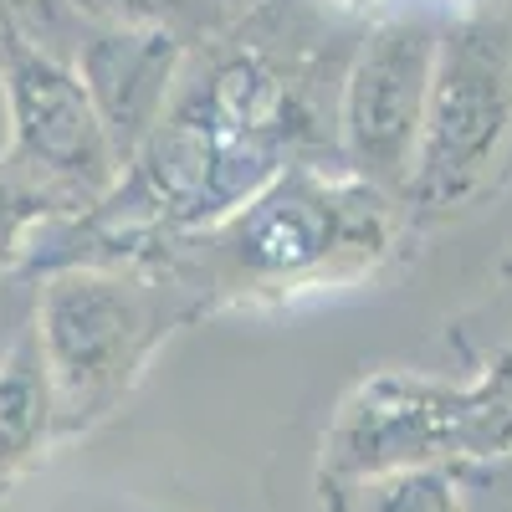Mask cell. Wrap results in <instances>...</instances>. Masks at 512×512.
<instances>
[{"label":"cell","mask_w":512,"mask_h":512,"mask_svg":"<svg viewBox=\"0 0 512 512\" xmlns=\"http://www.w3.org/2000/svg\"><path fill=\"white\" fill-rule=\"evenodd\" d=\"M308 134L313 108L303 82L267 52H226L175 88L154 134L82 231L88 241H118L103 256L113 262L123 241L164 226H216L292 169L287 154Z\"/></svg>","instance_id":"obj_1"},{"label":"cell","mask_w":512,"mask_h":512,"mask_svg":"<svg viewBox=\"0 0 512 512\" xmlns=\"http://www.w3.org/2000/svg\"><path fill=\"white\" fill-rule=\"evenodd\" d=\"M390 205V195L354 175L333 180L318 164H292L159 272L175 277L200 308L210 297H287L354 282L395 241Z\"/></svg>","instance_id":"obj_2"},{"label":"cell","mask_w":512,"mask_h":512,"mask_svg":"<svg viewBox=\"0 0 512 512\" xmlns=\"http://www.w3.org/2000/svg\"><path fill=\"white\" fill-rule=\"evenodd\" d=\"M195 313L200 303L169 272L103 262L41 272L31 333L52 379L57 441L108 420L149 369L154 349Z\"/></svg>","instance_id":"obj_3"},{"label":"cell","mask_w":512,"mask_h":512,"mask_svg":"<svg viewBox=\"0 0 512 512\" xmlns=\"http://www.w3.org/2000/svg\"><path fill=\"white\" fill-rule=\"evenodd\" d=\"M512 139V16H466L441 31L420 118V144L400 205L410 216H451L492 175Z\"/></svg>","instance_id":"obj_4"},{"label":"cell","mask_w":512,"mask_h":512,"mask_svg":"<svg viewBox=\"0 0 512 512\" xmlns=\"http://www.w3.org/2000/svg\"><path fill=\"white\" fill-rule=\"evenodd\" d=\"M0 98L11 118L6 164L62 216L93 210L113 195L123 164L93 113L82 77L72 72V62L31 47L6 21H0Z\"/></svg>","instance_id":"obj_5"},{"label":"cell","mask_w":512,"mask_h":512,"mask_svg":"<svg viewBox=\"0 0 512 512\" xmlns=\"http://www.w3.org/2000/svg\"><path fill=\"white\" fill-rule=\"evenodd\" d=\"M441 52L431 6H400L379 16L344 72L338 93V149L349 175L379 195L400 200L420 144V118Z\"/></svg>","instance_id":"obj_6"},{"label":"cell","mask_w":512,"mask_h":512,"mask_svg":"<svg viewBox=\"0 0 512 512\" xmlns=\"http://www.w3.org/2000/svg\"><path fill=\"white\" fill-rule=\"evenodd\" d=\"M185 52H190V41L169 36V31H108V26L82 31L72 72L88 88L93 113L108 128L118 164L134 159L139 144L154 134V123L164 118L169 98L180 88Z\"/></svg>","instance_id":"obj_7"},{"label":"cell","mask_w":512,"mask_h":512,"mask_svg":"<svg viewBox=\"0 0 512 512\" xmlns=\"http://www.w3.org/2000/svg\"><path fill=\"white\" fill-rule=\"evenodd\" d=\"M57 441V400L31 323L0 354V487Z\"/></svg>","instance_id":"obj_8"},{"label":"cell","mask_w":512,"mask_h":512,"mask_svg":"<svg viewBox=\"0 0 512 512\" xmlns=\"http://www.w3.org/2000/svg\"><path fill=\"white\" fill-rule=\"evenodd\" d=\"M328 512H466L451 466H415L323 497Z\"/></svg>","instance_id":"obj_9"},{"label":"cell","mask_w":512,"mask_h":512,"mask_svg":"<svg viewBox=\"0 0 512 512\" xmlns=\"http://www.w3.org/2000/svg\"><path fill=\"white\" fill-rule=\"evenodd\" d=\"M82 26H108V31H169L180 41H205L221 31L226 16L216 0H72Z\"/></svg>","instance_id":"obj_10"},{"label":"cell","mask_w":512,"mask_h":512,"mask_svg":"<svg viewBox=\"0 0 512 512\" xmlns=\"http://www.w3.org/2000/svg\"><path fill=\"white\" fill-rule=\"evenodd\" d=\"M52 216H62V210L41 195L36 185H26L6 159H0V277L26 267L31 231L41 221H52Z\"/></svg>","instance_id":"obj_11"},{"label":"cell","mask_w":512,"mask_h":512,"mask_svg":"<svg viewBox=\"0 0 512 512\" xmlns=\"http://www.w3.org/2000/svg\"><path fill=\"white\" fill-rule=\"evenodd\" d=\"M466 512H512V461L487 466H451Z\"/></svg>","instance_id":"obj_12"},{"label":"cell","mask_w":512,"mask_h":512,"mask_svg":"<svg viewBox=\"0 0 512 512\" xmlns=\"http://www.w3.org/2000/svg\"><path fill=\"white\" fill-rule=\"evenodd\" d=\"M31 303H36V287H21V282H0V354H6V344L31 323Z\"/></svg>","instance_id":"obj_13"},{"label":"cell","mask_w":512,"mask_h":512,"mask_svg":"<svg viewBox=\"0 0 512 512\" xmlns=\"http://www.w3.org/2000/svg\"><path fill=\"white\" fill-rule=\"evenodd\" d=\"M256 6H262V0H216V11H221L226 21H241V16H251Z\"/></svg>","instance_id":"obj_14"},{"label":"cell","mask_w":512,"mask_h":512,"mask_svg":"<svg viewBox=\"0 0 512 512\" xmlns=\"http://www.w3.org/2000/svg\"><path fill=\"white\" fill-rule=\"evenodd\" d=\"M6 277H11V272H6Z\"/></svg>","instance_id":"obj_15"}]
</instances>
